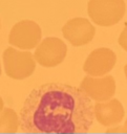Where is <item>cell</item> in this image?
Listing matches in <instances>:
<instances>
[{"label": "cell", "instance_id": "6da1fadb", "mask_svg": "<svg viewBox=\"0 0 127 134\" xmlns=\"http://www.w3.org/2000/svg\"><path fill=\"white\" fill-rule=\"evenodd\" d=\"M94 119L91 98L78 87L47 83L33 89L20 111L24 133H86Z\"/></svg>", "mask_w": 127, "mask_h": 134}, {"label": "cell", "instance_id": "7a4b0ae2", "mask_svg": "<svg viewBox=\"0 0 127 134\" xmlns=\"http://www.w3.org/2000/svg\"><path fill=\"white\" fill-rule=\"evenodd\" d=\"M88 16L100 26H112L120 22L125 15L124 0H89Z\"/></svg>", "mask_w": 127, "mask_h": 134}, {"label": "cell", "instance_id": "3957f363", "mask_svg": "<svg viewBox=\"0 0 127 134\" xmlns=\"http://www.w3.org/2000/svg\"><path fill=\"white\" fill-rule=\"evenodd\" d=\"M3 64L6 75L14 80L30 76L36 68V61L30 51H20L13 47L4 50Z\"/></svg>", "mask_w": 127, "mask_h": 134}, {"label": "cell", "instance_id": "277c9868", "mask_svg": "<svg viewBox=\"0 0 127 134\" xmlns=\"http://www.w3.org/2000/svg\"><path fill=\"white\" fill-rule=\"evenodd\" d=\"M67 52L66 44L59 38L48 37L40 41L34 53L35 61L43 67H56L60 65Z\"/></svg>", "mask_w": 127, "mask_h": 134}, {"label": "cell", "instance_id": "5b68a950", "mask_svg": "<svg viewBox=\"0 0 127 134\" xmlns=\"http://www.w3.org/2000/svg\"><path fill=\"white\" fill-rule=\"evenodd\" d=\"M42 31L40 26L31 20H22L16 23L9 31L8 43L20 49L29 50L40 43Z\"/></svg>", "mask_w": 127, "mask_h": 134}, {"label": "cell", "instance_id": "8992f818", "mask_svg": "<svg viewBox=\"0 0 127 134\" xmlns=\"http://www.w3.org/2000/svg\"><path fill=\"white\" fill-rule=\"evenodd\" d=\"M80 88L92 100H107L115 93V81L112 75H87L82 80Z\"/></svg>", "mask_w": 127, "mask_h": 134}, {"label": "cell", "instance_id": "52a82bcc", "mask_svg": "<svg viewBox=\"0 0 127 134\" xmlns=\"http://www.w3.org/2000/svg\"><path fill=\"white\" fill-rule=\"evenodd\" d=\"M117 62V55L113 50L101 47L92 50L84 62L83 70L92 76H101L112 70Z\"/></svg>", "mask_w": 127, "mask_h": 134}, {"label": "cell", "instance_id": "ba28073f", "mask_svg": "<svg viewBox=\"0 0 127 134\" xmlns=\"http://www.w3.org/2000/svg\"><path fill=\"white\" fill-rule=\"evenodd\" d=\"M64 38L73 46H83L91 42L96 28L86 18H72L62 27Z\"/></svg>", "mask_w": 127, "mask_h": 134}, {"label": "cell", "instance_id": "9c48e42d", "mask_svg": "<svg viewBox=\"0 0 127 134\" xmlns=\"http://www.w3.org/2000/svg\"><path fill=\"white\" fill-rule=\"evenodd\" d=\"M93 113L96 119L102 126L106 127L120 124L125 114L121 102L112 97L96 103V105H93Z\"/></svg>", "mask_w": 127, "mask_h": 134}, {"label": "cell", "instance_id": "30bf717a", "mask_svg": "<svg viewBox=\"0 0 127 134\" xmlns=\"http://www.w3.org/2000/svg\"><path fill=\"white\" fill-rule=\"evenodd\" d=\"M20 126L19 116L15 110L3 108L0 112V133H16Z\"/></svg>", "mask_w": 127, "mask_h": 134}, {"label": "cell", "instance_id": "8fae6325", "mask_svg": "<svg viewBox=\"0 0 127 134\" xmlns=\"http://www.w3.org/2000/svg\"><path fill=\"white\" fill-rule=\"evenodd\" d=\"M119 44L121 45V47L127 51V24L125 25L123 31L121 32L120 37H119Z\"/></svg>", "mask_w": 127, "mask_h": 134}, {"label": "cell", "instance_id": "7c38bea8", "mask_svg": "<svg viewBox=\"0 0 127 134\" xmlns=\"http://www.w3.org/2000/svg\"><path fill=\"white\" fill-rule=\"evenodd\" d=\"M121 131H122V132H127V119H126V121H125L123 128H121Z\"/></svg>", "mask_w": 127, "mask_h": 134}, {"label": "cell", "instance_id": "4fadbf2b", "mask_svg": "<svg viewBox=\"0 0 127 134\" xmlns=\"http://www.w3.org/2000/svg\"><path fill=\"white\" fill-rule=\"evenodd\" d=\"M3 108H4V103H3V99H2V97L0 96V112L3 110Z\"/></svg>", "mask_w": 127, "mask_h": 134}, {"label": "cell", "instance_id": "5bb4252c", "mask_svg": "<svg viewBox=\"0 0 127 134\" xmlns=\"http://www.w3.org/2000/svg\"><path fill=\"white\" fill-rule=\"evenodd\" d=\"M124 72H125V75H126V79H127V64L124 67Z\"/></svg>", "mask_w": 127, "mask_h": 134}, {"label": "cell", "instance_id": "9a60e30c", "mask_svg": "<svg viewBox=\"0 0 127 134\" xmlns=\"http://www.w3.org/2000/svg\"><path fill=\"white\" fill-rule=\"evenodd\" d=\"M0 75H1V64H0Z\"/></svg>", "mask_w": 127, "mask_h": 134}]
</instances>
